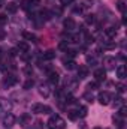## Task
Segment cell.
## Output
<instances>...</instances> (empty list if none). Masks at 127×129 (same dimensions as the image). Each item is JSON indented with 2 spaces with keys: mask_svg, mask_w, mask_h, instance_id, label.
I'll return each instance as SVG.
<instances>
[{
  "mask_svg": "<svg viewBox=\"0 0 127 129\" xmlns=\"http://www.w3.org/2000/svg\"><path fill=\"white\" fill-rule=\"evenodd\" d=\"M96 89H99V83L97 81H93V83H88V86H87V90L88 92H93Z\"/></svg>",
  "mask_w": 127,
  "mask_h": 129,
  "instance_id": "25",
  "label": "cell"
},
{
  "mask_svg": "<svg viewBox=\"0 0 127 129\" xmlns=\"http://www.w3.org/2000/svg\"><path fill=\"white\" fill-rule=\"evenodd\" d=\"M114 105H115L117 108H120L121 105H124V99H123L121 96H117V98H115V102H114Z\"/></svg>",
  "mask_w": 127,
  "mask_h": 129,
  "instance_id": "26",
  "label": "cell"
},
{
  "mask_svg": "<svg viewBox=\"0 0 127 129\" xmlns=\"http://www.w3.org/2000/svg\"><path fill=\"white\" fill-rule=\"evenodd\" d=\"M126 114H127V108H126V105H121V107H120V111H118V116L124 117Z\"/></svg>",
  "mask_w": 127,
  "mask_h": 129,
  "instance_id": "30",
  "label": "cell"
},
{
  "mask_svg": "<svg viewBox=\"0 0 127 129\" xmlns=\"http://www.w3.org/2000/svg\"><path fill=\"white\" fill-rule=\"evenodd\" d=\"M18 122H20V125H21V126H27V125L32 122V116L26 113V114H23V116L20 117V120H18Z\"/></svg>",
  "mask_w": 127,
  "mask_h": 129,
  "instance_id": "13",
  "label": "cell"
},
{
  "mask_svg": "<svg viewBox=\"0 0 127 129\" xmlns=\"http://www.w3.org/2000/svg\"><path fill=\"white\" fill-rule=\"evenodd\" d=\"M85 39H87V42H88V44L94 42V38H93V35H90V33H87V35H85Z\"/></svg>",
  "mask_w": 127,
  "mask_h": 129,
  "instance_id": "32",
  "label": "cell"
},
{
  "mask_svg": "<svg viewBox=\"0 0 127 129\" xmlns=\"http://www.w3.org/2000/svg\"><path fill=\"white\" fill-rule=\"evenodd\" d=\"M18 11V5L15 3V2H9L8 5H6V12L8 14H15Z\"/></svg>",
  "mask_w": 127,
  "mask_h": 129,
  "instance_id": "14",
  "label": "cell"
},
{
  "mask_svg": "<svg viewBox=\"0 0 127 129\" xmlns=\"http://www.w3.org/2000/svg\"><path fill=\"white\" fill-rule=\"evenodd\" d=\"M94 78H96V81H97V83L105 81V78H106V71H105L103 68L96 69V71H94Z\"/></svg>",
  "mask_w": 127,
  "mask_h": 129,
  "instance_id": "6",
  "label": "cell"
},
{
  "mask_svg": "<svg viewBox=\"0 0 127 129\" xmlns=\"http://www.w3.org/2000/svg\"><path fill=\"white\" fill-rule=\"evenodd\" d=\"M76 111H78V116H79V117H85V116H87V113H88L87 107H79Z\"/></svg>",
  "mask_w": 127,
  "mask_h": 129,
  "instance_id": "24",
  "label": "cell"
},
{
  "mask_svg": "<svg viewBox=\"0 0 127 129\" xmlns=\"http://www.w3.org/2000/svg\"><path fill=\"white\" fill-rule=\"evenodd\" d=\"M84 98H85V99H87V101H88V102H93V95H90V93H88V92H87V93H85V95H84Z\"/></svg>",
  "mask_w": 127,
  "mask_h": 129,
  "instance_id": "35",
  "label": "cell"
},
{
  "mask_svg": "<svg viewBox=\"0 0 127 129\" xmlns=\"http://www.w3.org/2000/svg\"><path fill=\"white\" fill-rule=\"evenodd\" d=\"M32 68L30 66H27V68H24V74H27V75H32Z\"/></svg>",
  "mask_w": 127,
  "mask_h": 129,
  "instance_id": "38",
  "label": "cell"
},
{
  "mask_svg": "<svg viewBox=\"0 0 127 129\" xmlns=\"http://www.w3.org/2000/svg\"><path fill=\"white\" fill-rule=\"evenodd\" d=\"M97 101H99V104H100V105H109V104H111V101H112V95H111L109 92H103V93H100V95H99Z\"/></svg>",
  "mask_w": 127,
  "mask_h": 129,
  "instance_id": "4",
  "label": "cell"
},
{
  "mask_svg": "<svg viewBox=\"0 0 127 129\" xmlns=\"http://www.w3.org/2000/svg\"><path fill=\"white\" fill-rule=\"evenodd\" d=\"M75 0H61V3L63 5H70V3H73Z\"/></svg>",
  "mask_w": 127,
  "mask_h": 129,
  "instance_id": "41",
  "label": "cell"
},
{
  "mask_svg": "<svg viewBox=\"0 0 127 129\" xmlns=\"http://www.w3.org/2000/svg\"><path fill=\"white\" fill-rule=\"evenodd\" d=\"M32 113H34V114H49L51 113V107L43 105V104H33Z\"/></svg>",
  "mask_w": 127,
  "mask_h": 129,
  "instance_id": "2",
  "label": "cell"
},
{
  "mask_svg": "<svg viewBox=\"0 0 127 129\" xmlns=\"http://www.w3.org/2000/svg\"><path fill=\"white\" fill-rule=\"evenodd\" d=\"M21 6H23L24 9H29V6H30V3H29V0H24V2L21 3Z\"/></svg>",
  "mask_w": 127,
  "mask_h": 129,
  "instance_id": "37",
  "label": "cell"
},
{
  "mask_svg": "<svg viewBox=\"0 0 127 129\" xmlns=\"http://www.w3.org/2000/svg\"><path fill=\"white\" fill-rule=\"evenodd\" d=\"M15 83H17L15 75H6L5 80H3V87H11V86H14Z\"/></svg>",
  "mask_w": 127,
  "mask_h": 129,
  "instance_id": "7",
  "label": "cell"
},
{
  "mask_svg": "<svg viewBox=\"0 0 127 129\" xmlns=\"http://www.w3.org/2000/svg\"><path fill=\"white\" fill-rule=\"evenodd\" d=\"M63 26L66 27V30H69V32H70V30H73V29L76 27V24H75V20H73V18H66V20L63 21Z\"/></svg>",
  "mask_w": 127,
  "mask_h": 129,
  "instance_id": "10",
  "label": "cell"
},
{
  "mask_svg": "<svg viewBox=\"0 0 127 129\" xmlns=\"http://www.w3.org/2000/svg\"><path fill=\"white\" fill-rule=\"evenodd\" d=\"M48 78H49V81H51L52 84H57L58 80H60V75H58L57 71H49V72H48Z\"/></svg>",
  "mask_w": 127,
  "mask_h": 129,
  "instance_id": "12",
  "label": "cell"
},
{
  "mask_svg": "<svg viewBox=\"0 0 127 129\" xmlns=\"http://www.w3.org/2000/svg\"><path fill=\"white\" fill-rule=\"evenodd\" d=\"M43 60H52V59H55V51H52V50H48L46 53H43Z\"/></svg>",
  "mask_w": 127,
  "mask_h": 129,
  "instance_id": "19",
  "label": "cell"
},
{
  "mask_svg": "<svg viewBox=\"0 0 127 129\" xmlns=\"http://www.w3.org/2000/svg\"><path fill=\"white\" fill-rule=\"evenodd\" d=\"M73 12H76V14L79 12V14H81V12H82V6H76V8L73 9Z\"/></svg>",
  "mask_w": 127,
  "mask_h": 129,
  "instance_id": "39",
  "label": "cell"
},
{
  "mask_svg": "<svg viewBox=\"0 0 127 129\" xmlns=\"http://www.w3.org/2000/svg\"><path fill=\"white\" fill-rule=\"evenodd\" d=\"M33 86H34V81H33V80H27V81L24 83V89H26V90H29V89H32Z\"/></svg>",
  "mask_w": 127,
  "mask_h": 129,
  "instance_id": "29",
  "label": "cell"
},
{
  "mask_svg": "<svg viewBox=\"0 0 127 129\" xmlns=\"http://www.w3.org/2000/svg\"><path fill=\"white\" fill-rule=\"evenodd\" d=\"M11 108H12V104L8 101V99H5V98H0V110L2 111H11Z\"/></svg>",
  "mask_w": 127,
  "mask_h": 129,
  "instance_id": "8",
  "label": "cell"
},
{
  "mask_svg": "<svg viewBox=\"0 0 127 129\" xmlns=\"http://www.w3.org/2000/svg\"><path fill=\"white\" fill-rule=\"evenodd\" d=\"M117 90H118V93H123V92L126 90V87H124L123 84H118V86H117Z\"/></svg>",
  "mask_w": 127,
  "mask_h": 129,
  "instance_id": "34",
  "label": "cell"
},
{
  "mask_svg": "<svg viewBox=\"0 0 127 129\" xmlns=\"http://www.w3.org/2000/svg\"><path fill=\"white\" fill-rule=\"evenodd\" d=\"M39 93H40L43 98H46L48 95H49V89H48L46 86H43V84H42V86H40V89H39Z\"/></svg>",
  "mask_w": 127,
  "mask_h": 129,
  "instance_id": "23",
  "label": "cell"
},
{
  "mask_svg": "<svg viewBox=\"0 0 127 129\" xmlns=\"http://www.w3.org/2000/svg\"><path fill=\"white\" fill-rule=\"evenodd\" d=\"M17 48H18L20 53H29V44L27 42H18Z\"/></svg>",
  "mask_w": 127,
  "mask_h": 129,
  "instance_id": "18",
  "label": "cell"
},
{
  "mask_svg": "<svg viewBox=\"0 0 127 129\" xmlns=\"http://www.w3.org/2000/svg\"><path fill=\"white\" fill-rule=\"evenodd\" d=\"M48 128L49 129H64L66 128V122H64V119H61L58 114H52L51 117H49V120H48Z\"/></svg>",
  "mask_w": 127,
  "mask_h": 129,
  "instance_id": "1",
  "label": "cell"
},
{
  "mask_svg": "<svg viewBox=\"0 0 127 129\" xmlns=\"http://www.w3.org/2000/svg\"><path fill=\"white\" fill-rule=\"evenodd\" d=\"M126 74H127L126 66H124V64H120V66L117 68V77H118L120 80H124V78H126Z\"/></svg>",
  "mask_w": 127,
  "mask_h": 129,
  "instance_id": "15",
  "label": "cell"
},
{
  "mask_svg": "<svg viewBox=\"0 0 127 129\" xmlns=\"http://www.w3.org/2000/svg\"><path fill=\"white\" fill-rule=\"evenodd\" d=\"M103 63L108 69H114L115 68V57H111V56H106L103 59Z\"/></svg>",
  "mask_w": 127,
  "mask_h": 129,
  "instance_id": "9",
  "label": "cell"
},
{
  "mask_svg": "<svg viewBox=\"0 0 127 129\" xmlns=\"http://www.w3.org/2000/svg\"><path fill=\"white\" fill-rule=\"evenodd\" d=\"M78 69V78L79 80H85L87 77H88V66H85V64H82V66H79V68H76Z\"/></svg>",
  "mask_w": 127,
  "mask_h": 129,
  "instance_id": "5",
  "label": "cell"
},
{
  "mask_svg": "<svg viewBox=\"0 0 127 129\" xmlns=\"http://www.w3.org/2000/svg\"><path fill=\"white\" fill-rule=\"evenodd\" d=\"M67 117H69L70 120H76V119H79L76 110H69V111H67Z\"/></svg>",
  "mask_w": 127,
  "mask_h": 129,
  "instance_id": "22",
  "label": "cell"
},
{
  "mask_svg": "<svg viewBox=\"0 0 127 129\" xmlns=\"http://www.w3.org/2000/svg\"><path fill=\"white\" fill-rule=\"evenodd\" d=\"M64 68H66V69H69V71L76 69V63H75L72 59H69V60H66V59H64Z\"/></svg>",
  "mask_w": 127,
  "mask_h": 129,
  "instance_id": "20",
  "label": "cell"
},
{
  "mask_svg": "<svg viewBox=\"0 0 127 129\" xmlns=\"http://www.w3.org/2000/svg\"><path fill=\"white\" fill-rule=\"evenodd\" d=\"M100 47H102L103 50H112V48L115 47V42H114V41H111V39L108 38L106 41H102V42H100Z\"/></svg>",
  "mask_w": 127,
  "mask_h": 129,
  "instance_id": "11",
  "label": "cell"
},
{
  "mask_svg": "<svg viewBox=\"0 0 127 129\" xmlns=\"http://www.w3.org/2000/svg\"><path fill=\"white\" fill-rule=\"evenodd\" d=\"M9 56L11 57H15L17 56V50H9Z\"/></svg>",
  "mask_w": 127,
  "mask_h": 129,
  "instance_id": "40",
  "label": "cell"
},
{
  "mask_svg": "<svg viewBox=\"0 0 127 129\" xmlns=\"http://www.w3.org/2000/svg\"><path fill=\"white\" fill-rule=\"evenodd\" d=\"M94 129H102V128H94Z\"/></svg>",
  "mask_w": 127,
  "mask_h": 129,
  "instance_id": "43",
  "label": "cell"
},
{
  "mask_svg": "<svg viewBox=\"0 0 127 129\" xmlns=\"http://www.w3.org/2000/svg\"><path fill=\"white\" fill-rule=\"evenodd\" d=\"M23 38H24L26 41L37 42V38H36V35H33V33H30V32H23Z\"/></svg>",
  "mask_w": 127,
  "mask_h": 129,
  "instance_id": "17",
  "label": "cell"
},
{
  "mask_svg": "<svg viewBox=\"0 0 127 129\" xmlns=\"http://www.w3.org/2000/svg\"><path fill=\"white\" fill-rule=\"evenodd\" d=\"M5 36H6V33L3 32V30H0V41H2V39H5Z\"/></svg>",
  "mask_w": 127,
  "mask_h": 129,
  "instance_id": "42",
  "label": "cell"
},
{
  "mask_svg": "<svg viewBox=\"0 0 127 129\" xmlns=\"http://www.w3.org/2000/svg\"><path fill=\"white\" fill-rule=\"evenodd\" d=\"M117 8H118L120 12H124V11H126V5H124V2H123V0H118V2H117Z\"/></svg>",
  "mask_w": 127,
  "mask_h": 129,
  "instance_id": "28",
  "label": "cell"
},
{
  "mask_svg": "<svg viewBox=\"0 0 127 129\" xmlns=\"http://www.w3.org/2000/svg\"><path fill=\"white\" fill-rule=\"evenodd\" d=\"M114 123H115V125H117V126H118L120 129H121L123 126H124L123 117H121V116H118V114H115V116H114Z\"/></svg>",
  "mask_w": 127,
  "mask_h": 129,
  "instance_id": "21",
  "label": "cell"
},
{
  "mask_svg": "<svg viewBox=\"0 0 127 129\" xmlns=\"http://www.w3.org/2000/svg\"><path fill=\"white\" fill-rule=\"evenodd\" d=\"M105 35H106V38L114 39V38L117 36V29H115V27H108V29L105 30Z\"/></svg>",
  "mask_w": 127,
  "mask_h": 129,
  "instance_id": "16",
  "label": "cell"
},
{
  "mask_svg": "<svg viewBox=\"0 0 127 129\" xmlns=\"http://www.w3.org/2000/svg\"><path fill=\"white\" fill-rule=\"evenodd\" d=\"M29 3H30L32 6H39V5H40V0H29Z\"/></svg>",
  "mask_w": 127,
  "mask_h": 129,
  "instance_id": "33",
  "label": "cell"
},
{
  "mask_svg": "<svg viewBox=\"0 0 127 129\" xmlns=\"http://www.w3.org/2000/svg\"><path fill=\"white\" fill-rule=\"evenodd\" d=\"M85 21H87V24H93V23H96V15H93V14L87 15V17H85Z\"/></svg>",
  "mask_w": 127,
  "mask_h": 129,
  "instance_id": "27",
  "label": "cell"
},
{
  "mask_svg": "<svg viewBox=\"0 0 127 129\" xmlns=\"http://www.w3.org/2000/svg\"><path fill=\"white\" fill-rule=\"evenodd\" d=\"M40 18H42V20H49L51 15H49L48 11H42V12H40Z\"/></svg>",
  "mask_w": 127,
  "mask_h": 129,
  "instance_id": "31",
  "label": "cell"
},
{
  "mask_svg": "<svg viewBox=\"0 0 127 129\" xmlns=\"http://www.w3.org/2000/svg\"><path fill=\"white\" fill-rule=\"evenodd\" d=\"M6 21H8V17H6L5 14H2V15H0V23H2V24H5Z\"/></svg>",
  "mask_w": 127,
  "mask_h": 129,
  "instance_id": "36",
  "label": "cell"
},
{
  "mask_svg": "<svg viewBox=\"0 0 127 129\" xmlns=\"http://www.w3.org/2000/svg\"><path fill=\"white\" fill-rule=\"evenodd\" d=\"M2 123H3V126L6 129H11L14 128V125L17 123V117L14 116V114H11V113H8L5 117H3V120H2Z\"/></svg>",
  "mask_w": 127,
  "mask_h": 129,
  "instance_id": "3",
  "label": "cell"
}]
</instances>
